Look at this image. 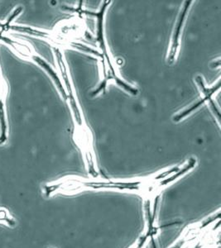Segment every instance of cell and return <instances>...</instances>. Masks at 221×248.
Wrapping results in <instances>:
<instances>
[{
  "label": "cell",
  "instance_id": "7a4b0ae2",
  "mask_svg": "<svg viewBox=\"0 0 221 248\" xmlns=\"http://www.w3.org/2000/svg\"><path fill=\"white\" fill-rule=\"evenodd\" d=\"M54 53L61 76L63 77L62 81L66 93L65 102L69 104L75 124L73 133L75 143L77 144L84 158L85 168L90 176L91 178L100 177L103 175H101V171L97 161L93 134L87 124L81 106L79 105L65 58L63 52L58 48H54Z\"/></svg>",
  "mask_w": 221,
  "mask_h": 248
},
{
  "label": "cell",
  "instance_id": "6da1fadb",
  "mask_svg": "<svg viewBox=\"0 0 221 248\" xmlns=\"http://www.w3.org/2000/svg\"><path fill=\"white\" fill-rule=\"evenodd\" d=\"M197 161L190 157L182 165L171 167L162 171L142 177L115 180L108 178H82L69 175L51 181L43 186V193L47 198L56 195H78L88 191L118 192L135 195L142 202L145 229L158 233L159 207L163 192L196 167Z\"/></svg>",
  "mask_w": 221,
  "mask_h": 248
},
{
  "label": "cell",
  "instance_id": "8fae6325",
  "mask_svg": "<svg viewBox=\"0 0 221 248\" xmlns=\"http://www.w3.org/2000/svg\"></svg>",
  "mask_w": 221,
  "mask_h": 248
},
{
  "label": "cell",
  "instance_id": "ba28073f",
  "mask_svg": "<svg viewBox=\"0 0 221 248\" xmlns=\"http://www.w3.org/2000/svg\"><path fill=\"white\" fill-rule=\"evenodd\" d=\"M220 228L213 229L205 234L188 248H216L220 247Z\"/></svg>",
  "mask_w": 221,
  "mask_h": 248
},
{
  "label": "cell",
  "instance_id": "30bf717a",
  "mask_svg": "<svg viewBox=\"0 0 221 248\" xmlns=\"http://www.w3.org/2000/svg\"><path fill=\"white\" fill-rule=\"evenodd\" d=\"M0 224L9 226V227H15L16 225V220L12 216L10 212L5 208H0Z\"/></svg>",
  "mask_w": 221,
  "mask_h": 248
},
{
  "label": "cell",
  "instance_id": "8992f818",
  "mask_svg": "<svg viewBox=\"0 0 221 248\" xmlns=\"http://www.w3.org/2000/svg\"><path fill=\"white\" fill-rule=\"evenodd\" d=\"M193 1H186L182 4V9L179 12L176 23L173 28V34L171 37L170 46L168 48L167 55V62L168 65H174L178 59L180 49H181V37L184 29L185 23L187 15L190 10Z\"/></svg>",
  "mask_w": 221,
  "mask_h": 248
},
{
  "label": "cell",
  "instance_id": "9c48e42d",
  "mask_svg": "<svg viewBox=\"0 0 221 248\" xmlns=\"http://www.w3.org/2000/svg\"><path fill=\"white\" fill-rule=\"evenodd\" d=\"M157 234L144 229L135 242H133V244H131L128 248H147L151 243H154Z\"/></svg>",
  "mask_w": 221,
  "mask_h": 248
},
{
  "label": "cell",
  "instance_id": "52a82bcc",
  "mask_svg": "<svg viewBox=\"0 0 221 248\" xmlns=\"http://www.w3.org/2000/svg\"><path fill=\"white\" fill-rule=\"evenodd\" d=\"M9 94V85L0 65V146H3L9 138V125L7 117V99Z\"/></svg>",
  "mask_w": 221,
  "mask_h": 248
},
{
  "label": "cell",
  "instance_id": "5b68a950",
  "mask_svg": "<svg viewBox=\"0 0 221 248\" xmlns=\"http://www.w3.org/2000/svg\"><path fill=\"white\" fill-rule=\"evenodd\" d=\"M196 81L199 88H200V91L202 92V98L195 102L192 105H190L189 107L185 108L184 110H182L180 113L174 116L173 121L178 123L182 119H184L185 118H187V116L190 115V113L194 112L195 110L198 109L199 108L201 107L202 105L207 103L210 105V109L212 110L214 115L217 116L219 122H220V110H219L218 107L216 105V102L213 100L212 98L213 95L219 92L220 89H221V79H219L216 85H213L210 88L207 87L204 79L200 76L196 77Z\"/></svg>",
  "mask_w": 221,
  "mask_h": 248
},
{
  "label": "cell",
  "instance_id": "277c9868",
  "mask_svg": "<svg viewBox=\"0 0 221 248\" xmlns=\"http://www.w3.org/2000/svg\"><path fill=\"white\" fill-rule=\"evenodd\" d=\"M221 227V210L214 212L208 217L187 225L167 248H188L191 244L213 229Z\"/></svg>",
  "mask_w": 221,
  "mask_h": 248
},
{
  "label": "cell",
  "instance_id": "3957f363",
  "mask_svg": "<svg viewBox=\"0 0 221 248\" xmlns=\"http://www.w3.org/2000/svg\"><path fill=\"white\" fill-rule=\"evenodd\" d=\"M110 1H105L98 13L87 12L89 15L94 16L96 18V41L99 43V48L101 49V52L99 54H100V57L102 58L103 80L96 91H95L94 95L99 93L102 91H105L107 83L110 80L115 81L117 85L123 88V90H125V91L132 93L133 95H137L138 89L136 87H133L132 85H128L119 77L116 65H115V63H113V58L111 57L108 48H107V44L105 43L104 21H105L106 9L108 8V6H110Z\"/></svg>",
  "mask_w": 221,
  "mask_h": 248
}]
</instances>
